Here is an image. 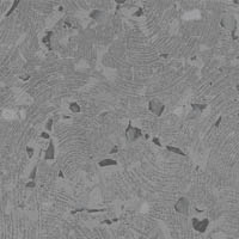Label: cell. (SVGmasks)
Masks as SVG:
<instances>
[{"label":"cell","instance_id":"cell-1","mask_svg":"<svg viewBox=\"0 0 239 239\" xmlns=\"http://www.w3.org/2000/svg\"><path fill=\"white\" fill-rule=\"evenodd\" d=\"M148 108H149L151 113H153L154 115L160 116L161 113H163V110H164V104L160 101H158V99H152L148 103Z\"/></svg>","mask_w":239,"mask_h":239},{"label":"cell","instance_id":"cell-2","mask_svg":"<svg viewBox=\"0 0 239 239\" xmlns=\"http://www.w3.org/2000/svg\"><path fill=\"white\" fill-rule=\"evenodd\" d=\"M175 209L176 212L181 213V214H188V211H189V201L187 197H181L176 206H175Z\"/></svg>","mask_w":239,"mask_h":239},{"label":"cell","instance_id":"cell-3","mask_svg":"<svg viewBox=\"0 0 239 239\" xmlns=\"http://www.w3.org/2000/svg\"><path fill=\"white\" fill-rule=\"evenodd\" d=\"M208 224H209L208 219H203V220L193 219V227H194L197 232H200V233L206 232V230H207V227H208Z\"/></svg>","mask_w":239,"mask_h":239},{"label":"cell","instance_id":"cell-4","mask_svg":"<svg viewBox=\"0 0 239 239\" xmlns=\"http://www.w3.org/2000/svg\"><path fill=\"white\" fill-rule=\"evenodd\" d=\"M125 135L130 140V141H135L136 139H139L141 136V130L139 128H135V127H131L130 124L128 125L127 130H125Z\"/></svg>","mask_w":239,"mask_h":239},{"label":"cell","instance_id":"cell-5","mask_svg":"<svg viewBox=\"0 0 239 239\" xmlns=\"http://www.w3.org/2000/svg\"><path fill=\"white\" fill-rule=\"evenodd\" d=\"M223 25L227 29H235L236 28V19L232 17V16H227L223 19Z\"/></svg>","mask_w":239,"mask_h":239},{"label":"cell","instance_id":"cell-6","mask_svg":"<svg viewBox=\"0 0 239 239\" xmlns=\"http://www.w3.org/2000/svg\"><path fill=\"white\" fill-rule=\"evenodd\" d=\"M54 158V143L53 142H49V146L44 153V159L49 160V159H53Z\"/></svg>","mask_w":239,"mask_h":239},{"label":"cell","instance_id":"cell-7","mask_svg":"<svg viewBox=\"0 0 239 239\" xmlns=\"http://www.w3.org/2000/svg\"><path fill=\"white\" fill-rule=\"evenodd\" d=\"M116 164H117V161H116V160H113V159H104V160H101V161L98 163V165L102 166V167L110 166V165H116Z\"/></svg>","mask_w":239,"mask_h":239},{"label":"cell","instance_id":"cell-8","mask_svg":"<svg viewBox=\"0 0 239 239\" xmlns=\"http://www.w3.org/2000/svg\"><path fill=\"white\" fill-rule=\"evenodd\" d=\"M166 149H167V151H171V152H173V153L181 154V155H185V153H184L183 151H181L179 148H177V147H172V146H166Z\"/></svg>","mask_w":239,"mask_h":239},{"label":"cell","instance_id":"cell-9","mask_svg":"<svg viewBox=\"0 0 239 239\" xmlns=\"http://www.w3.org/2000/svg\"><path fill=\"white\" fill-rule=\"evenodd\" d=\"M69 108H71V110H72L73 113H79V111H80V107H79L77 103H72V104L69 105Z\"/></svg>","mask_w":239,"mask_h":239},{"label":"cell","instance_id":"cell-10","mask_svg":"<svg viewBox=\"0 0 239 239\" xmlns=\"http://www.w3.org/2000/svg\"><path fill=\"white\" fill-rule=\"evenodd\" d=\"M18 4H19V1H18V0H17V1H14V2H13V5H12V7L10 8V11L7 12V14H6V16H10V14H11V13L14 11V8L17 7V5H18Z\"/></svg>","mask_w":239,"mask_h":239},{"label":"cell","instance_id":"cell-11","mask_svg":"<svg viewBox=\"0 0 239 239\" xmlns=\"http://www.w3.org/2000/svg\"><path fill=\"white\" fill-rule=\"evenodd\" d=\"M50 37H52V32H48L47 37H44V38H43V42H46V44H48V46H49V41H50Z\"/></svg>","mask_w":239,"mask_h":239},{"label":"cell","instance_id":"cell-12","mask_svg":"<svg viewBox=\"0 0 239 239\" xmlns=\"http://www.w3.org/2000/svg\"><path fill=\"white\" fill-rule=\"evenodd\" d=\"M26 152H28V155H29V158H31V157H32V154H34V148H31V147H28V148H26Z\"/></svg>","mask_w":239,"mask_h":239},{"label":"cell","instance_id":"cell-13","mask_svg":"<svg viewBox=\"0 0 239 239\" xmlns=\"http://www.w3.org/2000/svg\"><path fill=\"white\" fill-rule=\"evenodd\" d=\"M99 14H101V11H93L92 14H91V17H92V18H97Z\"/></svg>","mask_w":239,"mask_h":239},{"label":"cell","instance_id":"cell-14","mask_svg":"<svg viewBox=\"0 0 239 239\" xmlns=\"http://www.w3.org/2000/svg\"><path fill=\"white\" fill-rule=\"evenodd\" d=\"M193 108H194V109L196 108V109H201V110H202V109H206V105H199V104H196V105H195V104H194V105H193Z\"/></svg>","mask_w":239,"mask_h":239},{"label":"cell","instance_id":"cell-15","mask_svg":"<svg viewBox=\"0 0 239 239\" xmlns=\"http://www.w3.org/2000/svg\"><path fill=\"white\" fill-rule=\"evenodd\" d=\"M35 173H36V167L34 169V171H32V172H31V175H30V178H31V179H34V177H35Z\"/></svg>","mask_w":239,"mask_h":239},{"label":"cell","instance_id":"cell-16","mask_svg":"<svg viewBox=\"0 0 239 239\" xmlns=\"http://www.w3.org/2000/svg\"><path fill=\"white\" fill-rule=\"evenodd\" d=\"M52 122H53V120H50V121L48 122V124H47V129H48V130H50V127H52Z\"/></svg>","mask_w":239,"mask_h":239},{"label":"cell","instance_id":"cell-17","mask_svg":"<svg viewBox=\"0 0 239 239\" xmlns=\"http://www.w3.org/2000/svg\"><path fill=\"white\" fill-rule=\"evenodd\" d=\"M26 187H28V188H32V187H35V183H34V182H30V183L26 184Z\"/></svg>","mask_w":239,"mask_h":239},{"label":"cell","instance_id":"cell-18","mask_svg":"<svg viewBox=\"0 0 239 239\" xmlns=\"http://www.w3.org/2000/svg\"><path fill=\"white\" fill-rule=\"evenodd\" d=\"M42 137H47V139H48V137H49V135H48L47 133H42Z\"/></svg>","mask_w":239,"mask_h":239},{"label":"cell","instance_id":"cell-19","mask_svg":"<svg viewBox=\"0 0 239 239\" xmlns=\"http://www.w3.org/2000/svg\"><path fill=\"white\" fill-rule=\"evenodd\" d=\"M153 141H154V142H155V143H158V145H159V146H160V142H159V140H157V139H155V137H154V140H153Z\"/></svg>","mask_w":239,"mask_h":239}]
</instances>
